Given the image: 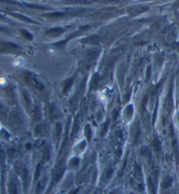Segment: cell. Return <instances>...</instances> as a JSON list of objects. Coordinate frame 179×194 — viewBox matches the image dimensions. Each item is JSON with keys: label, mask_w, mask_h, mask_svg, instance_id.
Here are the masks:
<instances>
[{"label": "cell", "mask_w": 179, "mask_h": 194, "mask_svg": "<svg viewBox=\"0 0 179 194\" xmlns=\"http://www.w3.org/2000/svg\"><path fill=\"white\" fill-rule=\"evenodd\" d=\"M62 32H63V30L60 29V28H54V29H52V30L48 31L47 33L53 34V35H59V34H60Z\"/></svg>", "instance_id": "cell-1"}]
</instances>
